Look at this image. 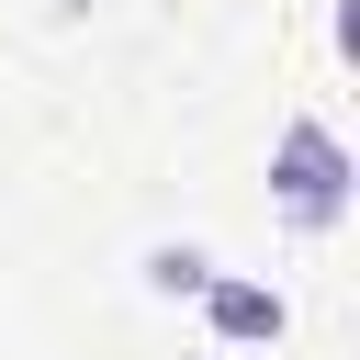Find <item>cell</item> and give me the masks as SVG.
I'll list each match as a JSON object with an SVG mask.
<instances>
[{"label":"cell","instance_id":"cell-2","mask_svg":"<svg viewBox=\"0 0 360 360\" xmlns=\"http://www.w3.org/2000/svg\"><path fill=\"white\" fill-rule=\"evenodd\" d=\"M202 326H214V349H281V326H292V304L270 292V281H248V270H214L202 292Z\"/></svg>","mask_w":360,"mask_h":360},{"label":"cell","instance_id":"cell-3","mask_svg":"<svg viewBox=\"0 0 360 360\" xmlns=\"http://www.w3.org/2000/svg\"><path fill=\"white\" fill-rule=\"evenodd\" d=\"M135 270H146V292H169V304H191V292H202V281H214L225 259H214L202 236H158V248H146Z\"/></svg>","mask_w":360,"mask_h":360},{"label":"cell","instance_id":"cell-1","mask_svg":"<svg viewBox=\"0 0 360 360\" xmlns=\"http://www.w3.org/2000/svg\"><path fill=\"white\" fill-rule=\"evenodd\" d=\"M349 202H360L349 135H338L326 112H292V124L270 135V214H281L292 236H338V225H349Z\"/></svg>","mask_w":360,"mask_h":360}]
</instances>
